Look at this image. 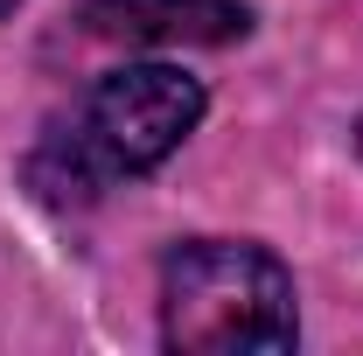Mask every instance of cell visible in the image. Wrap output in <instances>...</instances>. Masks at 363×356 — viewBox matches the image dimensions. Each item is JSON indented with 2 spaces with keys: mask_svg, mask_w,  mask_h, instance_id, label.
Returning a JSON list of instances; mask_svg holds the SVG:
<instances>
[{
  "mask_svg": "<svg viewBox=\"0 0 363 356\" xmlns=\"http://www.w3.org/2000/svg\"><path fill=\"white\" fill-rule=\"evenodd\" d=\"M357 147H363V133H357Z\"/></svg>",
  "mask_w": 363,
  "mask_h": 356,
  "instance_id": "5b68a950",
  "label": "cell"
},
{
  "mask_svg": "<svg viewBox=\"0 0 363 356\" xmlns=\"http://www.w3.org/2000/svg\"><path fill=\"white\" fill-rule=\"evenodd\" d=\"M301 314L294 279L259 245L196 238L161 266V343L182 356H279L294 350Z\"/></svg>",
  "mask_w": 363,
  "mask_h": 356,
  "instance_id": "6da1fadb",
  "label": "cell"
},
{
  "mask_svg": "<svg viewBox=\"0 0 363 356\" xmlns=\"http://www.w3.org/2000/svg\"><path fill=\"white\" fill-rule=\"evenodd\" d=\"M91 35L147 49H224L252 28L245 0H84Z\"/></svg>",
  "mask_w": 363,
  "mask_h": 356,
  "instance_id": "3957f363",
  "label": "cell"
},
{
  "mask_svg": "<svg viewBox=\"0 0 363 356\" xmlns=\"http://www.w3.org/2000/svg\"><path fill=\"white\" fill-rule=\"evenodd\" d=\"M203 119V84L175 63H126L98 77L77 126L49 147L35 168H63L49 196H91L112 175H147L175 154Z\"/></svg>",
  "mask_w": 363,
  "mask_h": 356,
  "instance_id": "7a4b0ae2",
  "label": "cell"
},
{
  "mask_svg": "<svg viewBox=\"0 0 363 356\" xmlns=\"http://www.w3.org/2000/svg\"><path fill=\"white\" fill-rule=\"evenodd\" d=\"M7 7H14V0H0V14H7Z\"/></svg>",
  "mask_w": 363,
  "mask_h": 356,
  "instance_id": "277c9868",
  "label": "cell"
}]
</instances>
